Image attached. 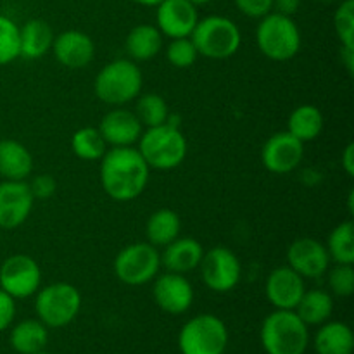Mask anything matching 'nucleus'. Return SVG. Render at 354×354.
I'll list each match as a JSON object with an SVG mask.
<instances>
[{"label":"nucleus","instance_id":"39","mask_svg":"<svg viewBox=\"0 0 354 354\" xmlns=\"http://www.w3.org/2000/svg\"><path fill=\"white\" fill-rule=\"evenodd\" d=\"M299 6L301 0H273V12L292 17L299 10Z\"/></svg>","mask_w":354,"mask_h":354},{"label":"nucleus","instance_id":"21","mask_svg":"<svg viewBox=\"0 0 354 354\" xmlns=\"http://www.w3.org/2000/svg\"><path fill=\"white\" fill-rule=\"evenodd\" d=\"M54 31L44 19H28L19 26V57L40 59L52 50Z\"/></svg>","mask_w":354,"mask_h":354},{"label":"nucleus","instance_id":"5","mask_svg":"<svg viewBox=\"0 0 354 354\" xmlns=\"http://www.w3.org/2000/svg\"><path fill=\"white\" fill-rule=\"evenodd\" d=\"M256 44L261 54L272 61H289L299 54L301 31L290 16L270 12L259 19Z\"/></svg>","mask_w":354,"mask_h":354},{"label":"nucleus","instance_id":"7","mask_svg":"<svg viewBox=\"0 0 354 354\" xmlns=\"http://www.w3.org/2000/svg\"><path fill=\"white\" fill-rule=\"evenodd\" d=\"M35 296V311L38 320L47 328L66 327L82 310V294L73 283H50L47 287H40Z\"/></svg>","mask_w":354,"mask_h":354},{"label":"nucleus","instance_id":"32","mask_svg":"<svg viewBox=\"0 0 354 354\" xmlns=\"http://www.w3.org/2000/svg\"><path fill=\"white\" fill-rule=\"evenodd\" d=\"M19 57V26L10 17L0 14V66Z\"/></svg>","mask_w":354,"mask_h":354},{"label":"nucleus","instance_id":"28","mask_svg":"<svg viewBox=\"0 0 354 354\" xmlns=\"http://www.w3.org/2000/svg\"><path fill=\"white\" fill-rule=\"evenodd\" d=\"M297 317L310 327V325H322L328 322L334 311V299L327 290L313 289L304 290L303 297L297 303L296 310Z\"/></svg>","mask_w":354,"mask_h":354},{"label":"nucleus","instance_id":"29","mask_svg":"<svg viewBox=\"0 0 354 354\" xmlns=\"http://www.w3.org/2000/svg\"><path fill=\"white\" fill-rule=\"evenodd\" d=\"M330 261L335 265H354V225L351 220L339 223L327 239Z\"/></svg>","mask_w":354,"mask_h":354},{"label":"nucleus","instance_id":"4","mask_svg":"<svg viewBox=\"0 0 354 354\" xmlns=\"http://www.w3.org/2000/svg\"><path fill=\"white\" fill-rule=\"evenodd\" d=\"M266 354H304L310 344L308 325L294 310H275L261 325Z\"/></svg>","mask_w":354,"mask_h":354},{"label":"nucleus","instance_id":"13","mask_svg":"<svg viewBox=\"0 0 354 354\" xmlns=\"http://www.w3.org/2000/svg\"><path fill=\"white\" fill-rule=\"evenodd\" d=\"M35 197L26 180H3L0 183V228L14 230L30 218Z\"/></svg>","mask_w":354,"mask_h":354},{"label":"nucleus","instance_id":"15","mask_svg":"<svg viewBox=\"0 0 354 354\" xmlns=\"http://www.w3.org/2000/svg\"><path fill=\"white\" fill-rule=\"evenodd\" d=\"M152 297L165 313L183 315L194 303V287L185 275L166 272L154 279Z\"/></svg>","mask_w":354,"mask_h":354},{"label":"nucleus","instance_id":"30","mask_svg":"<svg viewBox=\"0 0 354 354\" xmlns=\"http://www.w3.org/2000/svg\"><path fill=\"white\" fill-rule=\"evenodd\" d=\"M107 149L109 147L104 142L99 128L83 127L76 130L71 137L73 154L83 161H100Z\"/></svg>","mask_w":354,"mask_h":354},{"label":"nucleus","instance_id":"10","mask_svg":"<svg viewBox=\"0 0 354 354\" xmlns=\"http://www.w3.org/2000/svg\"><path fill=\"white\" fill-rule=\"evenodd\" d=\"M197 270L201 272V280L204 282V286L218 294L234 290L242 277L241 259L225 245H216L209 251H204Z\"/></svg>","mask_w":354,"mask_h":354},{"label":"nucleus","instance_id":"18","mask_svg":"<svg viewBox=\"0 0 354 354\" xmlns=\"http://www.w3.org/2000/svg\"><path fill=\"white\" fill-rule=\"evenodd\" d=\"M97 128L107 147H133L144 131V127L133 111L124 107L107 111Z\"/></svg>","mask_w":354,"mask_h":354},{"label":"nucleus","instance_id":"41","mask_svg":"<svg viewBox=\"0 0 354 354\" xmlns=\"http://www.w3.org/2000/svg\"><path fill=\"white\" fill-rule=\"evenodd\" d=\"M341 61L346 66L349 75L354 71V47H342L341 45Z\"/></svg>","mask_w":354,"mask_h":354},{"label":"nucleus","instance_id":"44","mask_svg":"<svg viewBox=\"0 0 354 354\" xmlns=\"http://www.w3.org/2000/svg\"><path fill=\"white\" fill-rule=\"evenodd\" d=\"M353 199H354V194L351 192L349 194V199H348V207H349V213H354V204H353Z\"/></svg>","mask_w":354,"mask_h":354},{"label":"nucleus","instance_id":"43","mask_svg":"<svg viewBox=\"0 0 354 354\" xmlns=\"http://www.w3.org/2000/svg\"><path fill=\"white\" fill-rule=\"evenodd\" d=\"M189 2L194 3L196 7H199V6H206V3H209L211 0H189Z\"/></svg>","mask_w":354,"mask_h":354},{"label":"nucleus","instance_id":"17","mask_svg":"<svg viewBox=\"0 0 354 354\" xmlns=\"http://www.w3.org/2000/svg\"><path fill=\"white\" fill-rule=\"evenodd\" d=\"M304 290V279L290 266H279L266 277L265 296L275 310H296Z\"/></svg>","mask_w":354,"mask_h":354},{"label":"nucleus","instance_id":"20","mask_svg":"<svg viewBox=\"0 0 354 354\" xmlns=\"http://www.w3.org/2000/svg\"><path fill=\"white\" fill-rule=\"evenodd\" d=\"M203 256L204 248L197 239L178 237L171 244L162 248L161 266H165L166 272L187 275L199 268Z\"/></svg>","mask_w":354,"mask_h":354},{"label":"nucleus","instance_id":"31","mask_svg":"<svg viewBox=\"0 0 354 354\" xmlns=\"http://www.w3.org/2000/svg\"><path fill=\"white\" fill-rule=\"evenodd\" d=\"M137 104H135V116L142 123V127L152 128L165 124L169 121V107L168 102L162 99L158 93H140L137 97Z\"/></svg>","mask_w":354,"mask_h":354},{"label":"nucleus","instance_id":"37","mask_svg":"<svg viewBox=\"0 0 354 354\" xmlns=\"http://www.w3.org/2000/svg\"><path fill=\"white\" fill-rule=\"evenodd\" d=\"M28 185H30V190L31 194H33L35 201L37 199H50L52 196L55 194V190H57V182H55V178L52 175H37L35 176L31 182H28Z\"/></svg>","mask_w":354,"mask_h":354},{"label":"nucleus","instance_id":"35","mask_svg":"<svg viewBox=\"0 0 354 354\" xmlns=\"http://www.w3.org/2000/svg\"><path fill=\"white\" fill-rule=\"evenodd\" d=\"M328 273V287L337 297H349L354 292L353 265H335Z\"/></svg>","mask_w":354,"mask_h":354},{"label":"nucleus","instance_id":"23","mask_svg":"<svg viewBox=\"0 0 354 354\" xmlns=\"http://www.w3.org/2000/svg\"><path fill=\"white\" fill-rule=\"evenodd\" d=\"M162 35L156 24H137L124 40V48L131 61H151L161 52Z\"/></svg>","mask_w":354,"mask_h":354},{"label":"nucleus","instance_id":"27","mask_svg":"<svg viewBox=\"0 0 354 354\" xmlns=\"http://www.w3.org/2000/svg\"><path fill=\"white\" fill-rule=\"evenodd\" d=\"M9 342L16 353L37 354L47 346L48 328L40 320H23L12 327Z\"/></svg>","mask_w":354,"mask_h":354},{"label":"nucleus","instance_id":"14","mask_svg":"<svg viewBox=\"0 0 354 354\" xmlns=\"http://www.w3.org/2000/svg\"><path fill=\"white\" fill-rule=\"evenodd\" d=\"M330 263L327 248L317 239L301 237L287 249V266L299 273L303 279H322L327 275Z\"/></svg>","mask_w":354,"mask_h":354},{"label":"nucleus","instance_id":"19","mask_svg":"<svg viewBox=\"0 0 354 354\" xmlns=\"http://www.w3.org/2000/svg\"><path fill=\"white\" fill-rule=\"evenodd\" d=\"M55 61L68 69H83L95 57V44L85 31L68 30L55 35L52 44Z\"/></svg>","mask_w":354,"mask_h":354},{"label":"nucleus","instance_id":"12","mask_svg":"<svg viewBox=\"0 0 354 354\" xmlns=\"http://www.w3.org/2000/svg\"><path fill=\"white\" fill-rule=\"evenodd\" d=\"M304 158V144L289 131L273 133L261 149L263 166L273 175H287L299 168Z\"/></svg>","mask_w":354,"mask_h":354},{"label":"nucleus","instance_id":"8","mask_svg":"<svg viewBox=\"0 0 354 354\" xmlns=\"http://www.w3.org/2000/svg\"><path fill=\"white\" fill-rule=\"evenodd\" d=\"M116 279L130 287H140L152 282L161 270V252L145 242L127 245L116 254L113 263Z\"/></svg>","mask_w":354,"mask_h":354},{"label":"nucleus","instance_id":"36","mask_svg":"<svg viewBox=\"0 0 354 354\" xmlns=\"http://www.w3.org/2000/svg\"><path fill=\"white\" fill-rule=\"evenodd\" d=\"M234 2L244 16L252 19H261L273 10V0H234Z\"/></svg>","mask_w":354,"mask_h":354},{"label":"nucleus","instance_id":"34","mask_svg":"<svg viewBox=\"0 0 354 354\" xmlns=\"http://www.w3.org/2000/svg\"><path fill=\"white\" fill-rule=\"evenodd\" d=\"M334 30L342 47H354V0L339 3L334 14Z\"/></svg>","mask_w":354,"mask_h":354},{"label":"nucleus","instance_id":"2","mask_svg":"<svg viewBox=\"0 0 354 354\" xmlns=\"http://www.w3.org/2000/svg\"><path fill=\"white\" fill-rule=\"evenodd\" d=\"M138 152L151 169L169 171L185 161L189 144L183 131L168 121L159 127L145 128L138 138Z\"/></svg>","mask_w":354,"mask_h":354},{"label":"nucleus","instance_id":"42","mask_svg":"<svg viewBox=\"0 0 354 354\" xmlns=\"http://www.w3.org/2000/svg\"><path fill=\"white\" fill-rule=\"evenodd\" d=\"M135 3H138V6H145V7H156L159 6V3L162 2V0H133Z\"/></svg>","mask_w":354,"mask_h":354},{"label":"nucleus","instance_id":"11","mask_svg":"<svg viewBox=\"0 0 354 354\" xmlns=\"http://www.w3.org/2000/svg\"><path fill=\"white\" fill-rule=\"evenodd\" d=\"M41 286V268L28 254H12L0 265V289L12 299L35 296Z\"/></svg>","mask_w":354,"mask_h":354},{"label":"nucleus","instance_id":"38","mask_svg":"<svg viewBox=\"0 0 354 354\" xmlns=\"http://www.w3.org/2000/svg\"><path fill=\"white\" fill-rule=\"evenodd\" d=\"M16 317V299L0 289V332L7 330Z\"/></svg>","mask_w":354,"mask_h":354},{"label":"nucleus","instance_id":"6","mask_svg":"<svg viewBox=\"0 0 354 354\" xmlns=\"http://www.w3.org/2000/svg\"><path fill=\"white\" fill-rule=\"evenodd\" d=\"M190 38L199 55L218 61L237 54L242 41L237 24L225 16H206L199 19Z\"/></svg>","mask_w":354,"mask_h":354},{"label":"nucleus","instance_id":"16","mask_svg":"<svg viewBox=\"0 0 354 354\" xmlns=\"http://www.w3.org/2000/svg\"><path fill=\"white\" fill-rule=\"evenodd\" d=\"M199 21V12L189 0H162L156 6V26L162 37L187 38Z\"/></svg>","mask_w":354,"mask_h":354},{"label":"nucleus","instance_id":"40","mask_svg":"<svg viewBox=\"0 0 354 354\" xmlns=\"http://www.w3.org/2000/svg\"><path fill=\"white\" fill-rule=\"evenodd\" d=\"M341 166L342 169H344L346 175H348L349 178H353L354 176V144L353 142H349V144L346 145L344 152H342Z\"/></svg>","mask_w":354,"mask_h":354},{"label":"nucleus","instance_id":"22","mask_svg":"<svg viewBox=\"0 0 354 354\" xmlns=\"http://www.w3.org/2000/svg\"><path fill=\"white\" fill-rule=\"evenodd\" d=\"M33 173V156L28 147L12 138L0 140V176L3 180H28Z\"/></svg>","mask_w":354,"mask_h":354},{"label":"nucleus","instance_id":"24","mask_svg":"<svg viewBox=\"0 0 354 354\" xmlns=\"http://www.w3.org/2000/svg\"><path fill=\"white\" fill-rule=\"evenodd\" d=\"M180 232H182V220H180L178 213L169 207H161V209L154 211L145 223L147 242L158 249L171 244L175 239L180 237Z\"/></svg>","mask_w":354,"mask_h":354},{"label":"nucleus","instance_id":"1","mask_svg":"<svg viewBox=\"0 0 354 354\" xmlns=\"http://www.w3.org/2000/svg\"><path fill=\"white\" fill-rule=\"evenodd\" d=\"M100 185L118 203H128L145 192L151 168L137 147H109L100 159Z\"/></svg>","mask_w":354,"mask_h":354},{"label":"nucleus","instance_id":"33","mask_svg":"<svg viewBox=\"0 0 354 354\" xmlns=\"http://www.w3.org/2000/svg\"><path fill=\"white\" fill-rule=\"evenodd\" d=\"M199 52H197L196 45H194L192 38H173L169 41L168 48H166V59L173 68L187 69L190 66L196 64Z\"/></svg>","mask_w":354,"mask_h":354},{"label":"nucleus","instance_id":"45","mask_svg":"<svg viewBox=\"0 0 354 354\" xmlns=\"http://www.w3.org/2000/svg\"><path fill=\"white\" fill-rule=\"evenodd\" d=\"M37 354H50V353H45V351H40V353H37Z\"/></svg>","mask_w":354,"mask_h":354},{"label":"nucleus","instance_id":"3","mask_svg":"<svg viewBox=\"0 0 354 354\" xmlns=\"http://www.w3.org/2000/svg\"><path fill=\"white\" fill-rule=\"evenodd\" d=\"M144 76L137 62L131 59H116L104 66L95 76L93 92L100 102L121 107L133 102L142 93Z\"/></svg>","mask_w":354,"mask_h":354},{"label":"nucleus","instance_id":"25","mask_svg":"<svg viewBox=\"0 0 354 354\" xmlns=\"http://www.w3.org/2000/svg\"><path fill=\"white\" fill-rule=\"evenodd\" d=\"M318 354H353L354 335L349 325L342 322H325L315 335Z\"/></svg>","mask_w":354,"mask_h":354},{"label":"nucleus","instance_id":"26","mask_svg":"<svg viewBox=\"0 0 354 354\" xmlns=\"http://www.w3.org/2000/svg\"><path fill=\"white\" fill-rule=\"evenodd\" d=\"M324 114L313 104H303L297 106L290 113L289 121H287V131L303 144L311 140H317L324 131Z\"/></svg>","mask_w":354,"mask_h":354},{"label":"nucleus","instance_id":"9","mask_svg":"<svg viewBox=\"0 0 354 354\" xmlns=\"http://www.w3.org/2000/svg\"><path fill=\"white\" fill-rule=\"evenodd\" d=\"M227 346V325L211 313L190 318L178 334V348L182 354H223Z\"/></svg>","mask_w":354,"mask_h":354}]
</instances>
